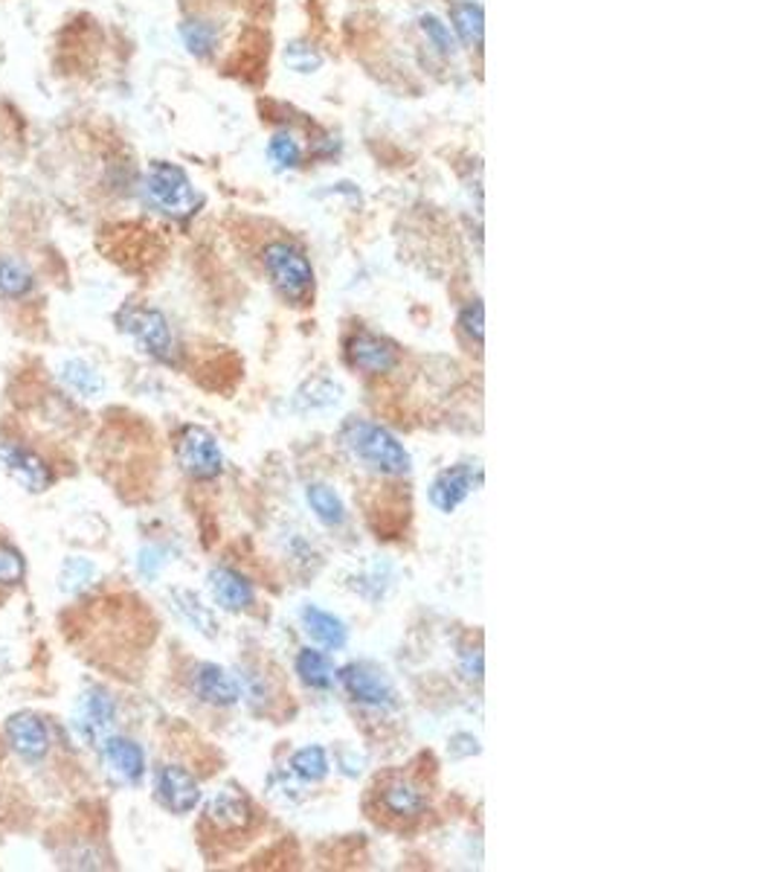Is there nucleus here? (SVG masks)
<instances>
[{
    "label": "nucleus",
    "instance_id": "obj_1",
    "mask_svg": "<svg viewBox=\"0 0 775 872\" xmlns=\"http://www.w3.org/2000/svg\"><path fill=\"white\" fill-rule=\"evenodd\" d=\"M366 812L384 826H412L430 812V788L412 771H389L369 785Z\"/></svg>",
    "mask_w": 775,
    "mask_h": 872
},
{
    "label": "nucleus",
    "instance_id": "obj_2",
    "mask_svg": "<svg viewBox=\"0 0 775 872\" xmlns=\"http://www.w3.org/2000/svg\"><path fill=\"white\" fill-rule=\"evenodd\" d=\"M340 445L348 457L378 477H407L410 474V454L392 433L369 419H348L340 428Z\"/></svg>",
    "mask_w": 775,
    "mask_h": 872
},
{
    "label": "nucleus",
    "instance_id": "obj_3",
    "mask_svg": "<svg viewBox=\"0 0 775 872\" xmlns=\"http://www.w3.org/2000/svg\"><path fill=\"white\" fill-rule=\"evenodd\" d=\"M262 268L285 302L306 306L314 297V265L308 253L288 239L267 242L262 251Z\"/></svg>",
    "mask_w": 775,
    "mask_h": 872
},
{
    "label": "nucleus",
    "instance_id": "obj_4",
    "mask_svg": "<svg viewBox=\"0 0 775 872\" xmlns=\"http://www.w3.org/2000/svg\"><path fill=\"white\" fill-rule=\"evenodd\" d=\"M143 198L163 216L186 219L201 207V196L195 189L192 178L169 161H154L143 178Z\"/></svg>",
    "mask_w": 775,
    "mask_h": 872
},
{
    "label": "nucleus",
    "instance_id": "obj_5",
    "mask_svg": "<svg viewBox=\"0 0 775 872\" xmlns=\"http://www.w3.org/2000/svg\"><path fill=\"white\" fill-rule=\"evenodd\" d=\"M203 826L215 838H247L258 826V808L244 791L226 785V788H219L207 799V806H203Z\"/></svg>",
    "mask_w": 775,
    "mask_h": 872
},
{
    "label": "nucleus",
    "instance_id": "obj_6",
    "mask_svg": "<svg viewBox=\"0 0 775 872\" xmlns=\"http://www.w3.org/2000/svg\"><path fill=\"white\" fill-rule=\"evenodd\" d=\"M117 323L152 358L166 361V364L175 361V334H171L169 320L163 311L148 309V306H125L117 314Z\"/></svg>",
    "mask_w": 775,
    "mask_h": 872
},
{
    "label": "nucleus",
    "instance_id": "obj_7",
    "mask_svg": "<svg viewBox=\"0 0 775 872\" xmlns=\"http://www.w3.org/2000/svg\"><path fill=\"white\" fill-rule=\"evenodd\" d=\"M337 681L357 707L372 709V713H392L398 707L396 686L387 677V672H380L372 663H348V666L340 669Z\"/></svg>",
    "mask_w": 775,
    "mask_h": 872
},
{
    "label": "nucleus",
    "instance_id": "obj_8",
    "mask_svg": "<svg viewBox=\"0 0 775 872\" xmlns=\"http://www.w3.org/2000/svg\"><path fill=\"white\" fill-rule=\"evenodd\" d=\"M175 454H178V465L184 468V474H189L192 481H215L224 472V451H221L219 440L198 424H186L178 433Z\"/></svg>",
    "mask_w": 775,
    "mask_h": 872
},
{
    "label": "nucleus",
    "instance_id": "obj_9",
    "mask_svg": "<svg viewBox=\"0 0 775 872\" xmlns=\"http://www.w3.org/2000/svg\"><path fill=\"white\" fill-rule=\"evenodd\" d=\"M348 367L366 375H384L398 367V346L369 329H355L343 343Z\"/></svg>",
    "mask_w": 775,
    "mask_h": 872
},
{
    "label": "nucleus",
    "instance_id": "obj_10",
    "mask_svg": "<svg viewBox=\"0 0 775 872\" xmlns=\"http://www.w3.org/2000/svg\"><path fill=\"white\" fill-rule=\"evenodd\" d=\"M113 718H117V704H113L111 695L102 686H90L88 693L79 698L74 727L85 742L99 748L111 736Z\"/></svg>",
    "mask_w": 775,
    "mask_h": 872
},
{
    "label": "nucleus",
    "instance_id": "obj_11",
    "mask_svg": "<svg viewBox=\"0 0 775 872\" xmlns=\"http://www.w3.org/2000/svg\"><path fill=\"white\" fill-rule=\"evenodd\" d=\"M154 794L171 815H189L201 803V785L180 765H160L154 771Z\"/></svg>",
    "mask_w": 775,
    "mask_h": 872
},
{
    "label": "nucleus",
    "instance_id": "obj_12",
    "mask_svg": "<svg viewBox=\"0 0 775 872\" xmlns=\"http://www.w3.org/2000/svg\"><path fill=\"white\" fill-rule=\"evenodd\" d=\"M479 483H483V468L479 465L477 468L470 463L451 465V468L439 472L433 483H430V504L444 515L456 512Z\"/></svg>",
    "mask_w": 775,
    "mask_h": 872
},
{
    "label": "nucleus",
    "instance_id": "obj_13",
    "mask_svg": "<svg viewBox=\"0 0 775 872\" xmlns=\"http://www.w3.org/2000/svg\"><path fill=\"white\" fill-rule=\"evenodd\" d=\"M192 693L210 707H235L242 702V684L219 663H195L189 675Z\"/></svg>",
    "mask_w": 775,
    "mask_h": 872
},
{
    "label": "nucleus",
    "instance_id": "obj_14",
    "mask_svg": "<svg viewBox=\"0 0 775 872\" xmlns=\"http://www.w3.org/2000/svg\"><path fill=\"white\" fill-rule=\"evenodd\" d=\"M0 468L12 477V481L21 486V489L33 492H44L49 486V468L47 463L30 451L26 445H18V442H0Z\"/></svg>",
    "mask_w": 775,
    "mask_h": 872
},
{
    "label": "nucleus",
    "instance_id": "obj_15",
    "mask_svg": "<svg viewBox=\"0 0 775 872\" xmlns=\"http://www.w3.org/2000/svg\"><path fill=\"white\" fill-rule=\"evenodd\" d=\"M102 750V762H106L108 774L122 785H137L146 774V753L134 739L125 736H108L106 742L99 744Z\"/></svg>",
    "mask_w": 775,
    "mask_h": 872
},
{
    "label": "nucleus",
    "instance_id": "obj_16",
    "mask_svg": "<svg viewBox=\"0 0 775 872\" xmlns=\"http://www.w3.org/2000/svg\"><path fill=\"white\" fill-rule=\"evenodd\" d=\"M7 742L21 759L38 762L41 757H47L49 730L35 713H15L7 721Z\"/></svg>",
    "mask_w": 775,
    "mask_h": 872
},
{
    "label": "nucleus",
    "instance_id": "obj_17",
    "mask_svg": "<svg viewBox=\"0 0 775 872\" xmlns=\"http://www.w3.org/2000/svg\"><path fill=\"white\" fill-rule=\"evenodd\" d=\"M210 594L219 608L233 614L247 611L256 603V590L247 582V576H242L239 571H230V567H215V571H210Z\"/></svg>",
    "mask_w": 775,
    "mask_h": 872
},
{
    "label": "nucleus",
    "instance_id": "obj_18",
    "mask_svg": "<svg viewBox=\"0 0 775 872\" xmlns=\"http://www.w3.org/2000/svg\"><path fill=\"white\" fill-rule=\"evenodd\" d=\"M299 620H302L306 634L311 637L317 645H323L325 652H340V649L348 643V628L346 622L340 620L337 614L323 611V608H317V605H302Z\"/></svg>",
    "mask_w": 775,
    "mask_h": 872
},
{
    "label": "nucleus",
    "instance_id": "obj_19",
    "mask_svg": "<svg viewBox=\"0 0 775 872\" xmlns=\"http://www.w3.org/2000/svg\"><path fill=\"white\" fill-rule=\"evenodd\" d=\"M451 30L462 47L479 49L485 35V12L477 0H460L451 7Z\"/></svg>",
    "mask_w": 775,
    "mask_h": 872
},
{
    "label": "nucleus",
    "instance_id": "obj_20",
    "mask_svg": "<svg viewBox=\"0 0 775 872\" xmlns=\"http://www.w3.org/2000/svg\"><path fill=\"white\" fill-rule=\"evenodd\" d=\"M306 504H308V509L314 512L317 521L325 523V527H332V530H337V527H343V523H346V518H348L346 504H343V498H340L337 492H334L329 483H308Z\"/></svg>",
    "mask_w": 775,
    "mask_h": 872
},
{
    "label": "nucleus",
    "instance_id": "obj_21",
    "mask_svg": "<svg viewBox=\"0 0 775 872\" xmlns=\"http://www.w3.org/2000/svg\"><path fill=\"white\" fill-rule=\"evenodd\" d=\"M171 605H175V611L180 614V620L189 622L195 631H201L203 637L219 634V620H215V614L210 611V605L201 603V596L198 594L186 590V587H175V590H171Z\"/></svg>",
    "mask_w": 775,
    "mask_h": 872
},
{
    "label": "nucleus",
    "instance_id": "obj_22",
    "mask_svg": "<svg viewBox=\"0 0 775 872\" xmlns=\"http://www.w3.org/2000/svg\"><path fill=\"white\" fill-rule=\"evenodd\" d=\"M294 669H297L299 681L308 686V689H332L334 686V666L329 661V654L317 652V649H299L297 661H294Z\"/></svg>",
    "mask_w": 775,
    "mask_h": 872
},
{
    "label": "nucleus",
    "instance_id": "obj_23",
    "mask_svg": "<svg viewBox=\"0 0 775 872\" xmlns=\"http://www.w3.org/2000/svg\"><path fill=\"white\" fill-rule=\"evenodd\" d=\"M62 382L70 393H76L79 399H97L106 390V382L99 375L97 367H90L88 361L81 358H70L62 364Z\"/></svg>",
    "mask_w": 775,
    "mask_h": 872
},
{
    "label": "nucleus",
    "instance_id": "obj_24",
    "mask_svg": "<svg viewBox=\"0 0 775 872\" xmlns=\"http://www.w3.org/2000/svg\"><path fill=\"white\" fill-rule=\"evenodd\" d=\"M180 42L195 58H210L219 47V26L207 18H186L180 24Z\"/></svg>",
    "mask_w": 775,
    "mask_h": 872
},
{
    "label": "nucleus",
    "instance_id": "obj_25",
    "mask_svg": "<svg viewBox=\"0 0 775 872\" xmlns=\"http://www.w3.org/2000/svg\"><path fill=\"white\" fill-rule=\"evenodd\" d=\"M267 157L276 172H294L302 166L306 148L294 137L291 131H276L274 137L267 140Z\"/></svg>",
    "mask_w": 775,
    "mask_h": 872
},
{
    "label": "nucleus",
    "instance_id": "obj_26",
    "mask_svg": "<svg viewBox=\"0 0 775 872\" xmlns=\"http://www.w3.org/2000/svg\"><path fill=\"white\" fill-rule=\"evenodd\" d=\"M288 771L306 783H323L329 776V753L320 744H308V748L297 750L288 762Z\"/></svg>",
    "mask_w": 775,
    "mask_h": 872
},
{
    "label": "nucleus",
    "instance_id": "obj_27",
    "mask_svg": "<svg viewBox=\"0 0 775 872\" xmlns=\"http://www.w3.org/2000/svg\"><path fill=\"white\" fill-rule=\"evenodd\" d=\"M33 286L35 279L24 262L0 256V297L3 300H21V297L33 291Z\"/></svg>",
    "mask_w": 775,
    "mask_h": 872
},
{
    "label": "nucleus",
    "instance_id": "obj_28",
    "mask_svg": "<svg viewBox=\"0 0 775 872\" xmlns=\"http://www.w3.org/2000/svg\"><path fill=\"white\" fill-rule=\"evenodd\" d=\"M99 571L97 564L90 562V559H81V555H70L65 564H62V573H58V587L65 590V594H81L85 587H90L93 582H97Z\"/></svg>",
    "mask_w": 775,
    "mask_h": 872
},
{
    "label": "nucleus",
    "instance_id": "obj_29",
    "mask_svg": "<svg viewBox=\"0 0 775 872\" xmlns=\"http://www.w3.org/2000/svg\"><path fill=\"white\" fill-rule=\"evenodd\" d=\"M337 399H340L337 384L325 382V378H314V382H308L306 387H299L294 405H297L299 410H317V408H332V405H337Z\"/></svg>",
    "mask_w": 775,
    "mask_h": 872
},
{
    "label": "nucleus",
    "instance_id": "obj_30",
    "mask_svg": "<svg viewBox=\"0 0 775 872\" xmlns=\"http://www.w3.org/2000/svg\"><path fill=\"white\" fill-rule=\"evenodd\" d=\"M419 26H421V33H424V38L430 42V47H436L439 53L447 58L456 56L460 42H456V35H453L451 24H444L442 18L433 15V12H428V15H421Z\"/></svg>",
    "mask_w": 775,
    "mask_h": 872
},
{
    "label": "nucleus",
    "instance_id": "obj_31",
    "mask_svg": "<svg viewBox=\"0 0 775 872\" xmlns=\"http://www.w3.org/2000/svg\"><path fill=\"white\" fill-rule=\"evenodd\" d=\"M26 576L24 555L18 553L15 547L0 544V587L21 585Z\"/></svg>",
    "mask_w": 775,
    "mask_h": 872
},
{
    "label": "nucleus",
    "instance_id": "obj_32",
    "mask_svg": "<svg viewBox=\"0 0 775 872\" xmlns=\"http://www.w3.org/2000/svg\"><path fill=\"white\" fill-rule=\"evenodd\" d=\"M485 309L479 300H470L465 309L460 311V329L468 334L470 343L483 346V334H485Z\"/></svg>",
    "mask_w": 775,
    "mask_h": 872
},
{
    "label": "nucleus",
    "instance_id": "obj_33",
    "mask_svg": "<svg viewBox=\"0 0 775 872\" xmlns=\"http://www.w3.org/2000/svg\"><path fill=\"white\" fill-rule=\"evenodd\" d=\"M285 62L297 70V74H314L317 67L323 65V56L311 49L308 44H291L285 49Z\"/></svg>",
    "mask_w": 775,
    "mask_h": 872
},
{
    "label": "nucleus",
    "instance_id": "obj_34",
    "mask_svg": "<svg viewBox=\"0 0 775 872\" xmlns=\"http://www.w3.org/2000/svg\"><path fill=\"white\" fill-rule=\"evenodd\" d=\"M460 672L465 681L479 684L483 681V649H462L460 654Z\"/></svg>",
    "mask_w": 775,
    "mask_h": 872
},
{
    "label": "nucleus",
    "instance_id": "obj_35",
    "mask_svg": "<svg viewBox=\"0 0 775 872\" xmlns=\"http://www.w3.org/2000/svg\"><path fill=\"white\" fill-rule=\"evenodd\" d=\"M163 564H166V553H163V550H157V547H146V550H140L137 571L143 573L146 580H154V576L163 571Z\"/></svg>",
    "mask_w": 775,
    "mask_h": 872
}]
</instances>
